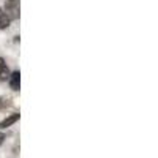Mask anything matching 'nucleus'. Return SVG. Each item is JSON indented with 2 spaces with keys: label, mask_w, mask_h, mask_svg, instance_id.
<instances>
[{
  "label": "nucleus",
  "mask_w": 158,
  "mask_h": 158,
  "mask_svg": "<svg viewBox=\"0 0 158 158\" xmlns=\"http://www.w3.org/2000/svg\"><path fill=\"white\" fill-rule=\"evenodd\" d=\"M6 10L5 13L10 19H19V0H5Z\"/></svg>",
  "instance_id": "1"
},
{
  "label": "nucleus",
  "mask_w": 158,
  "mask_h": 158,
  "mask_svg": "<svg viewBox=\"0 0 158 158\" xmlns=\"http://www.w3.org/2000/svg\"><path fill=\"white\" fill-rule=\"evenodd\" d=\"M10 22H11V19L8 18V15L5 13V10L0 8V29H2V30L8 29V27H10Z\"/></svg>",
  "instance_id": "5"
},
{
  "label": "nucleus",
  "mask_w": 158,
  "mask_h": 158,
  "mask_svg": "<svg viewBox=\"0 0 158 158\" xmlns=\"http://www.w3.org/2000/svg\"><path fill=\"white\" fill-rule=\"evenodd\" d=\"M10 100L8 98H5V97H0V109H6L8 106H10Z\"/></svg>",
  "instance_id": "6"
},
{
  "label": "nucleus",
  "mask_w": 158,
  "mask_h": 158,
  "mask_svg": "<svg viewBox=\"0 0 158 158\" xmlns=\"http://www.w3.org/2000/svg\"><path fill=\"white\" fill-rule=\"evenodd\" d=\"M6 138H5V135L3 133H0V146H2V144H3V141H5Z\"/></svg>",
  "instance_id": "7"
},
{
  "label": "nucleus",
  "mask_w": 158,
  "mask_h": 158,
  "mask_svg": "<svg viewBox=\"0 0 158 158\" xmlns=\"http://www.w3.org/2000/svg\"><path fill=\"white\" fill-rule=\"evenodd\" d=\"M10 77V70H8V65L6 62L0 57V81H8Z\"/></svg>",
  "instance_id": "4"
},
{
  "label": "nucleus",
  "mask_w": 158,
  "mask_h": 158,
  "mask_svg": "<svg viewBox=\"0 0 158 158\" xmlns=\"http://www.w3.org/2000/svg\"><path fill=\"white\" fill-rule=\"evenodd\" d=\"M8 82H10V87H11V90L18 92V90H19V87H21V73H19V71L10 73Z\"/></svg>",
  "instance_id": "2"
},
{
  "label": "nucleus",
  "mask_w": 158,
  "mask_h": 158,
  "mask_svg": "<svg viewBox=\"0 0 158 158\" xmlns=\"http://www.w3.org/2000/svg\"><path fill=\"white\" fill-rule=\"evenodd\" d=\"M19 114L18 112H15V114H11V115H8L5 120H2V123H0V128L2 130H5V128H8V127H11L13 123H16L18 120H19Z\"/></svg>",
  "instance_id": "3"
}]
</instances>
